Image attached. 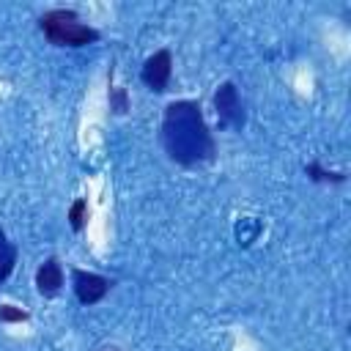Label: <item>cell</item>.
Here are the masks:
<instances>
[{
    "instance_id": "obj_6",
    "label": "cell",
    "mask_w": 351,
    "mask_h": 351,
    "mask_svg": "<svg viewBox=\"0 0 351 351\" xmlns=\"http://www.w3.org/2000/svg\"><path fill=\"white\" fill-rule=\"evenodd\" d=\"M36 285H38V293L41 296H55L60 291V285H63V269H60V263L55 258H49V261H44L38 266Z\"/></svg>"
},
{
    "instance_id": "obj_11",
    "label": "cell",
    "mask_w": 351,
    "mask_h": 351,
    "mask_svg": "<svg viewBox=\"0 0 351 351\" xmlns=\"http://www.w3.org/2000/svg\"><path fill=\"white\" fill-rule=\"evenodd\" d=\"M110 107H112L115 112H126V110H129V104H126V90H123V88H112Z\"/></svg>"
},
{
    "instance_id": "obj_4",
    "label": "cell",
    "mask_w": 351,
    "mask_h": 351,
    "mask_svg": "<svg viewBox=\"0 0 351 351\" xmlns=\"http://www.w3.org/2000/svg\"><path fill=\"white\" fill-rule=\"evenodd\" d=\"M71 282H74V293H77V299L82 304H96L99 299H104V293L112 285L107 277L93 274V271H82V269L71 271Z\"/></svg>"
},
{
    "instance_id": "obj_7",
    "label": "cell",
    "mask_w": 351,
    "mask_h": 351,
    "mask_svg": "<svg viewBox=\"0 0 351 351\" xmlns=\"http://www.w3.org/2000/svg\"><path fill=\"white\" fill-rule=\"evenodd\" d=\"M14 263H16V247H14V244L5 239V233L0 230V282L11 274Z\"/></svg>"
},
{
    "instance_id": "obj_3",
    "label": "cell",
    "mask_w": 351,
    "mask_h": 351,
    "mask_svg": "<svg viewBox=\"0 0 351 351\" xmlns=\"http://www.w3.org/2000/svg\"><path fill=\"white\" fill-rule=\"evenodd\" d=\"M214 107H217L219 126H225V129H241L244 126V107H241V99H239V90L233 82H222L217 88Z\"/></svg>"
},
{
    "instance_id": "obj_12",
    "label": "cell",
    "mask_w": 351,
    "mask_h": 351,
    "mask_svg": "<svg viewBox=\"0 0 351 351\" xmlns=\"http://www.w3.org/2000/svg\"><path fill=\"white\" fill-rule=\"evenodd\" d=\"M99 351H118V348H99Z\"/></svg>"
},
{
    "instance_id": "obj_10",
    "label": "cell",
    "mask_w": 351,
    "mask_h": 351,
    "mask_svg": "<svg viewBox=\"0 0 351 351\" xmlns=\"http://www.w3.org/2000/svg\"><path fill=\"white\" fill-rule=\"evenodd\" d=\"M0 321H27V313L14 307V304H3L0 307Z\"/></svg>"
},
{
    "instance_id": "obj_1",
    "label": "cell",
    "mask_w": 351,
    "mask_h": 351,
    "mask_svg": "<svg viewBox=\"0 0 351 351\" xmlns=\"http://www.w3.org/2000/svg\"><path fill=\"white\" fill-rule=\"evenodd\" d=\"M162 140L173 162L178 165H195L214 156L217 145L214 137L203 121L200 104L195 101H173L165 110L162 123Z\"/></svg>"
},
{
    "instance_id": "obj_2",
    "label": "cell",
    "mask_w": 351,
    "mask_h": 351,
    "mask_svg": "<svg viewBox=\"0 0 351 351\" xmlns=\"http://www.w3.org/2000/svg\"><path fill=\"white\" fill-rule=\"evenodd\" d=\"M38 25H41L44 36L49 38V44H58V47H82L90 41H99V30L90 25H82L80 16L66 8L47 11L38 19Z\"/></svg>"
},
{
    "instance_id": "obj_5",
    "label": "cell",
    "mask_w": 351,
    "mask_h": 351,
    "mask_svg": "<svg viewBox=\"0 0 351 351\" xmlns=\"http://www.w3.org/2000/svg\"><path fill=\"white\" fill-rule=\"evenodd\" d=\"M170 74H173V58H170L167 49L154 52V55L143 63V82H145L151 90H156V93H162V90L167 88Z\"/></svg>"
},
{
    "instance_id": "obj_8",
    "label": "cell",
    "mask_w": 351,
    "mask_h": 351,
    "mask_svg": "<svg viewBox=\"0 0 351 351\" xmlns=\"http://www.w3.org/2000/svg\"><path fill=\"white\" fill-rule=\"evenodd\" d=\"M304 173L313 178V181H335V184H340V181H346V176L343 173H326L318 162H310L307 167H304Z\"/></svg>"
},
{
    "instance_id": "obj_9",
    "label": "cell",
    "mask_w": 351,
    "mask_h": 351,
    "mask_svg": "<svg viewBox=\"0 0 351 351\" xmlns=\"http://www.w3.org/2000/svg\"><path fill=\"white\" fill-rule=\"evenodd\" d=\"M85 200L82 197H77L74 203H71V208H69V222H71V230H82V225H85Z\"/></svg>"
}]
</instances>
